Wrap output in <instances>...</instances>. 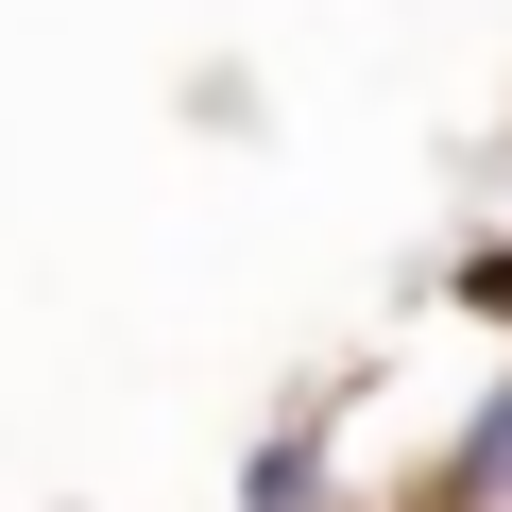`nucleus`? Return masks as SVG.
<instances>
[{"instance_id": "f257e3e1", "label": "nucleus", "mask_w": 512, "mask_h": 512, "mask_svg": "<svg viewBox=\"0 0 512 512\" xmlns=\"http://www.w3.org/2000/svg\"><path fill=\"white\" fill-rule=\"evenodd\" d=\"M427 512H512V376L461 410V444H444V478H427Z\"/></svg>"}]
</instances>
